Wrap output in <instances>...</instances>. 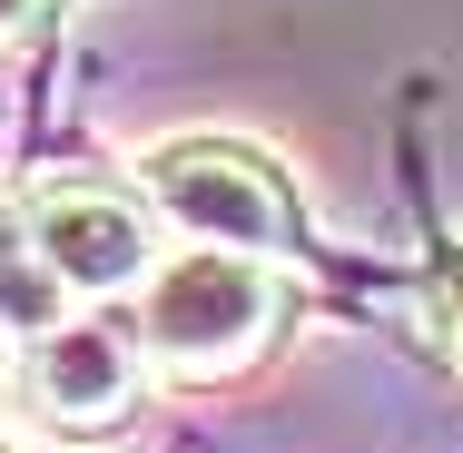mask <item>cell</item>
I'll use <instances>...</instances> for the list:
<instances>
[{
  "instance_id": "7a4b0ae2",
  "label": "cell",
  "mask_w": 463,
  "mask_h": 453,
  "mask_svg": "<svg viewBox=\"0 0 463 453\" xmlns=\"http://www.w3.org/2000/svg\"><path fill=\"white\" fill-rule=\"evenodd\" d=\"M148 197L178 217L187 237L237 247V257H296V197L247 138H168L148 148Z\"/></svg>"
},
{
  "instance_id": "8992f818",
  "label": "cell",
  "mask_w": 463,
  "mask_h": 453,
  "mask_svg": "<svg viewBox=\"0 0 463 453\" xmlns=\"http://www.w3.org/2000/svg\"><path fill=\"white\" fill-rule=\"evenodd\" d=\"M434 326H444V345L463 364V247H444V267H434Z\"/></svg>"
},
{
  "instance_id": "52a82bcc",
  "label": "cell",
  "mask_w": 463,
  "mask_h": 453,
  "mask_svg": "<svg viewBox=\"0 0 463 453\" xmlns=\"http://www.w3.org/2000/svg\"><path fill=\"white\" fill-rule=\"evenodd\" d=\"M30 10H40V0H0V40H10V30H30Z\"/></svg>"
},
{
  "instance_id": "3957f363",
  "label": "cell",
  "mask_w": 463,
  "mask_h": 453,
  "mask_svg": "<svg viewBox=\"0 0 463 453\" xmlns=\"http://www.w3.org/2000/svg\"><path fill=\"white\" fill-rule=\"evenodd\" d=\"M30 237L70 296H118V286H148V267H158L148 197H128L109 178H40L30 187Z\"/></svg>"
},
{
  "instance_id": "6da1fadb",
  "label": "cell",
  "mask_w": 463,
  "mask_h": 453,
  "mask_svg": "<svg viewBox=\"0 0 463 453\" xmlns=\"http://www.w3.org/2000/svg\"><path fill=\"white\" fill-rule=\"evenodd\" d=\"M267 335H277V267L267 257L197 237L178 257H158L138 286V355L178 384L237 374L247 355H267Z\"/></svg>"
},
{
  "instance_id": "5b68a950",
  "label": "cell",
  "mask_w": 463,
  "mask_h": 453,
  "mask_svg": "<svg viewBox=\"0 0 463 453\" xmlns=\"http://www.w3.org/2000/svg\"><path fill=\"white\" fill-rule=\"evenodd\" d=\"M60 306H70V286L50 276L40 237H30V197L0 187V364H20V345H40L60 326Z\"/></svg>"
},
{
  "instance_id": "277c9868",
  "label": "cell",
  "mask_w": 463,
  "mask_h": 453,
  "mask_svg": "<svg viewBox=\"0 0 463 453\" xmlns=\"http://www.w3.org/2000/svg\"><path fill=\"white\" fill-rule=\"evenodd\" d=\"M138 345L128 335H109V326H50L40 345H20L10 364V394L50 424V434H70V444H99V434H118L128 414H138Z\"/></svg>"
}]
</instances>
